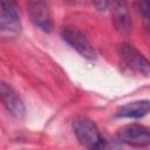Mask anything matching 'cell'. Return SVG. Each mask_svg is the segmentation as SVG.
Instances as JSON below:
<instances>
[{
    "label": "cell",
    "mask_w": 150,
    "mask_h": 150,
    "mask_svg": "<svg viewBox=\"0 0 150 150\" xmlns=\"http://www.w3.org/2000/svg\"><path fill=\"white\" fill-rule=\"evenodd\" d=\"M73 131L77 141L88 149H100L104 146V139L101 137L96 124L86 116H76L71 122Z\"/></svg>",
    "instance_id": "obj_1"
},
{
    "label": "cell",
    "mask_w": 150,
    "mask_h": 150,
    "mask_svg": "<svg viewBox=\"0 0 150 150\" xmlns=\"http://www.w3.org/2000/svg\"><path fill=\"white\" fill-rule=\"evenodd\" d=\"M118 55L122 62L131 70L145 76L150 75V61L135 47L128 43H121L118 46Z\"/></svg>",
    "instance_id": "obj_2"
},
{
    "label": "cell",
    "mask_w": 150,
    "mask_h": 150,
    "mask_svg": "<svg viewBox=\"0 0 150 150\" xmlns=\"http://www.w3.org/2000/svg\"><path fill=\"white\" fill-rule=\"evenodd\" d=\"M120 142L131 146L150 145V129L141 124H128L117 130Z\"/></svg>",
    "instance_id": "obj_3"
},
{
    "label": "cell",
    "mask_w": 150,
    "mask_h": 150,
    "mask_svg": "<svg viewBox=\"0 0 150 150\" xmlns=\"http://www.w3.org/2000/svg\"><path fill=\"white\" fill-rule=\"evenodd\" d=\"M61 35H62V39L71 48H74L79 54H81L84 59H88V60L96 59V52L94 47L90 45V42L88 41V39L82 32L73 27H66L62 29Z\"/></svg>",
    "instance_id": "obj_4"
},
{
    "label": "cell",
    "mask_w": 150,
    "mask_h": 150,
    "mask_svg": "<svg viewBox=\"0 0 150 150\" xmlns=\"http://www.w3.org/2000/svg\"><path fill=\"white\" fill-rule=\"evenodd\" d=\"M28 12L33 23L41 30L49 33L53 28V19L46 0L28 1Z\"/></svg>",
    "instance_id": "obj_5"
},
{
    "label": "cell",
    "mask_w": 150,
    "mask_h": 150,
    "mask_svg": "<svg viewBox=\"0 0 150 150\" xmlns=\"http://www.w3.org/2000/svg\"><path fill=\"white\" fill-rule=\"evenodd\" d=\"M0 26L2 30L9 33H19L21 30V22L14 0H1Z\"/></svg>",
    "instance_id": "obj_6"
},
{
    "label": "cell",
    "mask_w": 150,
    "mask_h": 150,
    "mask_svg": "<svg viewBox=\"0 0 150 150\" xmlns=\"http://www.w3.org/2000/svg\"><path fill=\"white\" fill-rule=\"evenodd\" d=\"M0 95H1V101L5 108L11 112V115H13L15 118H19V120L25 117V114H26L25 104L9 84L1 82Z\"/></svg>",
    "instance_id": "obj_7"
},
{
    "label": "cell",
    "mask_w": 150,
    "mask_h": 150,
    "mask_svg": "<svg viewBox=\"0 0 150 150\" xmlns=\"http://www.w3.org/2000/svg\"><path fill=\"white\" fill-rule=\"evenodd\" d=\"M111 8V16L116 29L122 33L128 32L131 27V19L125 0H114Z\"/></svg>",
    "instance_id": "obj_8"
},
{
    "label": "cell",
    "mask_w": 150,
    "mask_h": 150,
    "mask_svg": "<svg viewBox=\"0 0 150 150\" xmlns=\"http://www.w3.org/2000/svg\"><path fill=\"white\" fill-rule=\"evenodd\" d=\"M150 112V101L139 100L132 101L122 105L117 110V117L123 118H141Z\"/></svg>",
    "instance_id": "obj_9"
},
{
    "label": "cell",
    "mask_w": 150,
    "mask_h": 150,
    "mask_svg": "<svg viewBox=\"0 0 150 150\" xmlns=\"http://www.w3.org/2000/svg\"><path fill=\"white\" fill-rule=\"evenodd\" d=\"M139 6L143 15L150 22V0H139Z\"/></svg>",
    "instance_id": "obj_10"
},
{
    "label": "cell",
    "mask_w": 150,
    "mask_h": 150,
    "mask_svg": "<svg viewBox=\"0 0 150 150\" xmlns=\"http://www.w3.org/2000/svg\"><path fill=\"white\" fill-rule=\"evenodd\" d=\"M91 2L98 11H104L110 5V0H91Z\"/></svg>",
    "instance_id": "obj_11"
},
{
    "label": "cell",
    "mask_w": 150,
    "mask_h": 150,
    "mask_svg": "<svg viewBox=\"0 0 150 150\" xmlns=\"http://www.w3.org/2000/svg\"><path fill=\"white\" fill-rule=\"evenodd\" d=\"M27 1H35V0H27Z\"/></svg>",
    "instance_id": "obj_12"
}]
</instances>
